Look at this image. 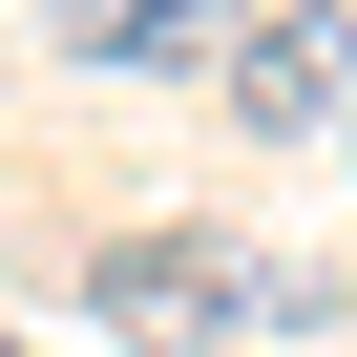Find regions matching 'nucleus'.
I'll use <instances>...</instances> for the list:
<instances>
[{"instance_id":"3","label":"nucleus","mask_w":357,"mask_h":357,"mask_svg":"<svg viewBox=\"0 0 357 357\" xmlns=\"http://www.w3.org/2000/svg\"><path fill=\"white\" fill-rule=\"evenodd\" d=\"M252 0H63V63H231Z\"/></svg>"},{"instance_id":"1","label":"nucleus","mask_w":357,"mask_h":357,"mask_svg":"<svg viewBox=\"0 0 357 357\" xmlns=\"http://www.w3.org/2000/svg\"><path fill=\"white\" fill-rule=\"evenodd\" d=\"M84 315H105L126 357H211V336H315L336 294H315L294 252H252V231H105Z\"/></svg>"},{"instance_id":"2","label":"nucleus","mask_w":357,"mask_h":357,"mask_svg":"<svg viewBox=\"0 0 357 357\" xmlns=\"http://www.w3.org/2000/svg\"><path fill=\"white\" fill-rule=\"evenodd\" d=\"M211 84H231L252 147H315V126H357V22H336V0H252Z\"/></svg>"},{"instance_id":"4","label":"nucleus","mask_w":357,"mask_h":357,"mask_svg":"<svg viewBox=\"0 0 357 357\" xmlns=\"http://www.w3.org/2000/svg\"><path fill=\"white\" fill-rule=\"evenodd\" d=\"M0 357H22V336H0Z\"/></svg>"}]
</instances>
